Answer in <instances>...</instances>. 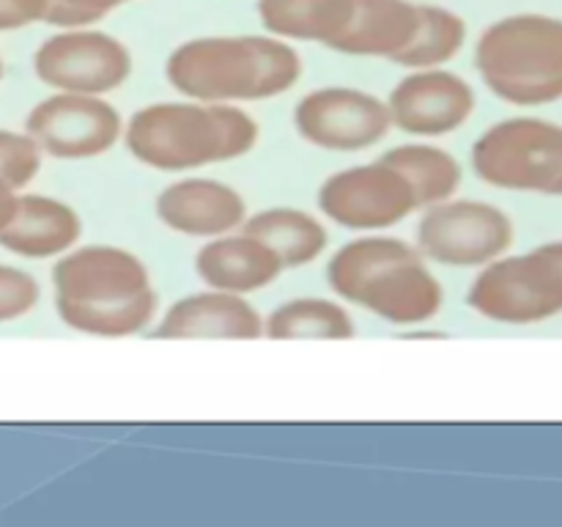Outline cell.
<instances>
[{"instance_id": "27", "label": "cell", "mask_w": 562, "mask_h": 527, "mask_svg": "<svg viewBox=\"0 0 562 527\" xmlns=\"http://www.w3.org/2000/svg\"><path fill=\"white\" fill-rule=\"evenodd\" d=\"M47 20V0H0V33Z\"/></svg>"}, {"instance_id": "26", "label": "cell", "mask_w": 562, "mask_h": 527, "mask_svg": "<svg viewBox=\"0 0 562 527\" xmlns=\"http://www.w3.org/2000/svg\"><path fill=\"white\" fill-rule=\"evenodd\" d=\"M130 0H47V20L55 27H88Z\"/></svg>"}, {"instance_id": "16", "label": "cell", "mask_w": 562, "mask_h": 527, "mask_svg": "<svg viewBox=\"0 0 562 527\" xmlns=\"http://www.w3.org/2000/svg\"><path fill=\"white\" fill-rule=\"evenodd\" d=\"M195 272L209 289L256 294L285 272L278 253L245 228L214 236L195 253Z\"/></svg>"}, {"instance_id": "12", "label": "cell", "mask_w": 562, "mask_h": 527, "mask_svg": "<svg viewBox=\"0 0 562 527\" xmlns=\"http://www.w3.org/2000/svg\"><path fill=\"white\" fill-rule=\"evenodd\" d=\"M294 130L324 152L355 154L382 143L393 130L384 99L351 86H327L305 93L294 108Z\"/></svg>"}, {"instance_id": "10", "label": "cell", "mask_w": 562, "mask_h": 527, "mask_svg": "<svg viewBox=\"0 0 562 527\" xmlns=\"http://www.w3.org/2000/svg\"><path fill=\"white\" fill-rule=\"evenodd\" d=\"M318 209L349 231H387L417 212L415 192L404 173L382 157L335 170L318 187Z\"/></svg>"}, {"instance_id": "8", "label": "cell", "mask_w": 562, "mask_h": 527, "mask_svg": "<svg viewBox=\"0 0 562 527\" xmlns=\"http://www.w3.org/2000/svg\"><path fill=\"white\" fill-rule=\"evenodd\" d=\"M514 239V220L505 209L453 195L423 209L415 247L439 267L481 269L505 256Z\"/></svg>"}, {"instance_id": "20", "label": "cell", "mask_w": 562, "mask_h": 527, "mask_svg": "<svg viewBox=\"0 0 562 527\" xmlns=\"http://www.w3.org/2000/svg\"><path fill=\"white\" fill-rule=\"evenodd\" d=\"M241 228L267 242L285 269H302L318 261L329 245V234L316 214L294 206H272L247 214Z\"/></svg>"}, {"instance_id": "1", "label": "cell", "mask_w": 562, "mask_h": 527, "mask_svg": "<svg viewBox=\"0 0 562 527\" xmlns=\"http://www.w3.org/2000/svg\"><path fill=\"white\" fill-rule=\"evenodd\" d=\"M55 313L91 338H132L151 329L159 294L140 256L119 245H77L53 267Z\"/></svg>"}, {"instance_id": "14", "label": "cell", "mask_w": 562, "mask_h": 527, "mask_svg": "<svg viewBox=\"0 0 562 527\" xmlns=\"http://www.w3.org/2000/svg\"><path fill=\"white\" fill-rule=\"evenodd\" d=\"M159 340H258L263 316L245 294L206 289L165 307L148 329Z\"/></svg>"}, {"instance_id": "6", "label": "cell", "mask_w": 562, "mask_h": 527, "mask_svg": "<svg viewBox=\"0 0 562 527\" xmlns=\"http://www.w3.org/2000/svg\"><path fill=\"white\" fill-rule=\"evenodd\" d=\"M467 305L497 324H541L562 313V239L494 258L472 280Z\"/></svg>"}, {"instance_id": "25", "label": "cell", "mask_w": 562, "mask_h": 527, "mask_svg": "<svg viewBox=\"0 0 562 527\" xmlns=\"http://www.w3.org/2000/svg\"><path fill=\"white\" fill-rule=\"evenodd\" d=\"M42 300L38 280L20 267L0 264V324L27 316Z\"/></svg>"}, {"instance_id": "29", "label": "cell", "mask_w": 562, "mask_h": 527, "mask_svg": "<svg viewBox=\"0 0 562 527\" xmlns=\"http://www.w3.org/2000/svg\"><path fill=\"white\" fill-rule=\"evenodd\" d=\"M0 80H3V58H0Z\"/></svg>"}, {"instance_id": "23", "label": "cell", "mask_w": 562, "mask_h": 527, "mask_svg": "<svg viewBox=\"0 0 562 527\" xmlns=\"http://www.w3.org/2000/svg\"><path fill=\"white\" fill-rule=\"evenodd\" d=\"M420 5V25L409 47L393 64L409 69H437L450 64L467 44V22L442 5Z\"/></svg>"}, {"instance_id": "28", "label": "cell", "mask_w": 562, "mask_h": 527, "mask_svg": "<svg viewBox=\"0 0 562 527\" xmlns=\"http://www.w3.org/2000/svg\"><path fill=\"white\" fill-rule=\"evenodd\" d=\"M16 198H20V192H16L14 187L5 184V181H0V231H3L5 225H9V220L14 217Z\"/></svg>"}, {"instance_id": "15", "label": "cell", "mask_w": 562, "mask_h": 527, "mask_svg": "<svg viewBox=\"0 0 562 527\" xmlns=\"http://www.w3.org/2000/svg\"><path fill=\"white\" fill-rule=\"evenodd\" d=\"M154 212L165 228L192 239L239 231L247 220V201L236 187L203 176L170 181L154 201Z\"/></svg>"}, {"instance_id": "9", "label": "cell", "mask_w": 562, "mask_h": 527, "mask_svg": "<svg viewBox=\"0 0 562 527\" xmlns=\"http://www.w3.org/2000/svg\"><path fill=\"white\" fill-rule=\"evenodd\" d=\"M135 60L130 47L113 33L88 27H60L38 44L33 71L53 91L108 97L132 77Z\"/></svg>"}, {"instance_id": "4", "label": "cell", "mask_w": 562, "mask_h": 527, "mask_svg": "<svg viewBox=\"0 0 562 527\" xmlns=\"http://www.w3.org/2000/svg\"><path fill=\"white\" fill-rule=\"evenodd\" d=\"M327 283L338 300L395 327H417L442 311L445 291L412 242L368 234L346 242L327 264Z\"/></svg>"}, {"instance_id": "17", "label": "cell", "mask_w": 562, "mask_h": 527, "mask_svg": "<svg viewBox=\"0 0 562 527\" xmlns=\"http://www.w3.org/2000/svg\"><path fill=\"white\" fill-rule=\"evenodd\" d=\"M82 239V217L75 206L42 192L16 198L14 217L0 231V247L20 258H60Z\"/></svg>"}, {"instance_id": "5", "label": "cell", "mask_w": 562, "mask_h": 527, "mask_svg": "<svg viewBox=\"0 0 562 527\" xmlns=\"http://www.w3.org/2000/svg\"><path fill=\"white\" fill-rule=\"evenodd\" d=\"M483 86L514 108H547L562 99V20L510 14L492 22L475 44Z\"/></svg>"}, {"instance_id": "13", "label": "cell", "mask_w": 562, "mask_h": 527, "mask_svg": "<svg viewBox=\"0 0 562 527\" xmlns=\"http://www.w3.org/2000/svg\"><path fill=\"white\" fill-rule=\"evenodd\" d=\"M395 130L412 137H442L461 130L475 113V88L456 71L409 69L384 99Z\"/></svg>"}, {"instance_id": "24", "label": "cell", "mask_w": 562, "mask_h": 527, "mask_svg": "<svg viewBox=\"0 0 562 527\" xmlns=\"http://www.w3.org/2000/svg\"><path fill=\"white\" fill-rule=\"evenodd\" d=\"M42 148L27 132L0 130V181L16 192L31 184L42 170Z\"/></svg>"}, {"instance_id": "21", "label": "cell", "mask_w": 562, "mask_h": 527, "mask_svg": "<svg viewBox=\"0 0 562 527\" xmlns=\"http://www.w3.org/2000/svg\"><path fill=\"white\" fill-rule=\"evenodd\" d=\"M357 335L344 300L296 296L285 300L263 318V338L272 340H349Z\"/></svg>"}, {"instance_id": "3", "label": "cell", "mask_w": 562, "mask_h": 527, "mask_svg": "<svg viewBox=\"0 0 562 527\" xmlns=\"http://www.w3.org/2000/svg\"><path fill=\"white\" fill-rule=\"evenodd\" d=\"M261 141V126L241 104L198 99L154 102L124 124L132 157L162 173H192L209 165L241 159Z\"/></svg>"}, {"instance_id": "19", "label": "cell", "mask_w": 562, "mask_h": 527, "mask_svg": "<svg viewBox=\"0 0 562 527\" xmlns=\"http://www.w3.org/2000/svg\"><path fill=\"white\" fill-rule=\"evenodd\" d=\"M355 14V0H258V16L272 36L335 47Z\"/></svg>"}, {"instance_id": "18", "label": "cell", "mask_w": 562, "mask_h": 527, "mask_svg": "<svg viewBox=\"0 0 562 527\" xmlns=\"http://www.w3.org/2000/svg\"><path fill=\"white\" fill-rule=\"evenodd\" d=\"M420 5L412 0H355V14L333 49L357 58L395 60L415 38Z\"/></svg>"}, {"instance_id": "11", "label": "cell", "mask_w": 562, "mask_h": 527, "mask_svg": "<svg viewBox=\"0 0 562 527\" xmlns=\"http://www.w3.org/2000/svg\"><path fill=\"white\" fill-rule=\"evenodd\" d=\"M25 132L47 157L80 162L113 152L115 143L124 137V119L104 97L55 91L53 97L33 104Z\"/></svg>"}, {"instance_id": "22", "label": "cell", "mask_w": 562, "mask_h": 527, "mask_svg": "<svg viewBox=\"0 0 562 527\" xmlns=\"http://www.w3.org/2000/svg\"><path fill=\"white\" fill-rule=\"evenodd\" d=\"M382 159L409 181L417 209L448 201L464 184V168L459 159L431 143H404V146H395L382 154Z\"/></svg>"}, {"instance_id": "2", "label": "cell", "mask_w": 562, "mask_h": 527, "mask_svg": "<svg viewBox=\"0 0 562 527\" xmlns=\"http://www.w3.org/2000/svg\"><path fill=\"white\" fill-rule=\"evenodd\" d=\"M302 71L305 64L294 44L272 33L190 38L165 64V77L181 97L214 104L274 99L291 91Z\"/></svg>"}, {"instance_id": "7", "label": "cell", "mask_w": 562, "mask_h": 527, "mask_svg": "<svg viewBox=\"0 0 562 527\" xmlns=\"http://www.w3.org/2000/svg\"><path fill=\"white\" fill-rule=\"evenodd\" d=\"M472 168L497 190L562 198V124L538 115L497 121L472 143Z\"/></svg>"}]
</instances>
